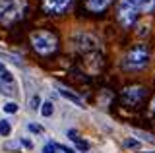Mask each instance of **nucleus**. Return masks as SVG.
Here are the masks:
<instances>
[{"instance_id":"obj_1","label":"nucleus","mask_w":155,"mask_h":153,"mask_svg":"<svg viewBox=\"0 0 155 153\" xmlns=\"http://www.w3.org/2000/svg\"><path fill=\"white\" fill-rule=\"evenodd\" d=\"M31 45L33 50L41 56H51L58 50V37L51 31H33L31 33Z\"/></svg>"},{"instance_id":"obj_2","label":"nucleus","mask_w":155,"mask_h":153,"mask_svg":"<svg viewBox=\"0 0 155 153\" xmlns=\"http://www.w3.org/2000/svg\"><path fill=\"white\" fill-rule=\"evenodd\" d=\"M149 64V49L145 45H136L126 52L122 60V68L126 72H140Z\"/></svg>"},{"instance_id":"obj_3","label":"nucleus","mask_w":155,"mask_h":153,"mask_svg":"<svg viewBox=\"0 0 155 153\" xmlns=\"http://www.w3.org/2000/svg\"><path fill=\"white\" fill-rule=\"evenodd\" d=\"M140 14V6L136 0H118V6H116V20L122 27H132L136 20H138Z\"/></svg>"},{"instance_id":"obj_4","label":"nucleus","mask_w":155,"mask_h":153,"mask_svg":"<svg viewBox=\"0 0 155 153\" xmlns=\"http://www.w3.org/2000/svg\"><path fill=\"white\" fill-rule=\"evenodd\" d=\"M23 2L21 0H0V23L12 25L23 16Z\"/></svg>"},{"instance_id":"obj_5","label":"nucleus","mask_w":155,"mask_h":153,"mask_svg":"<svg viewBox=\"0 0 155 153\" xmlns=\"http://www.w3.org/2000/svg\"><path fill=\"white\" fill-rule=\"evenodd\" d=\"M145 97H147V89L143 85H128L120 93V101L124 107H140Z\"/></svg>"},{"instance_id":"obj_6","label":"nucleus","mask_w":155,"mask_h":153,"mask_svg":"<svg viewBox=\"0 0 155 153\" xmlns=\"http://www.w3.org/2000/svg\"><path fill=\"white\" fill-rule=\"evenodd\" d=\"M74 43H76V47L84 52V54L93 52V50L99 49V41H97L93 35H89V33H80V35H76Z\"/></svg>"},{"instance_id":"obj_7","label":"nucleus","mask_w":155,"mask_h":153,"mask_svg":"<svg viewBox=\"0 0 155 153\" xmlns=\"http://www.w3.org/2000/svg\"><path fill=\"white\" fill-rule=\"evenodd\" d=\"M72 4V0H43V10L47 14H64L68 10V6Z\"/></svg>"},{"instance_id":"obj_8","label":"nucleus","mask_w":155,"mask_h":153,"mask_svg":"<svg viewBox=\"0 0 155 153\" xmlns=\"http://www.w3.org/2000/svg\"><path fill=\"white\" fill-rule=\"evenodd\" d=\"M84 66L87 68V72H89V66H93L91 74H95V72H99V70H101V66H103V56H101L97 50L87 52V54H85V60H84Z\"/></svg>"},{"instance_id":"obj_9","label":"nucleus","mask_w":155,"mask_h":153,"mask_svg":"<svg viewBox=\"0 0 155 153\" xmlns=\"http://www.w3.org/2000/svg\"><path fill=\"white\" fill-rule=\"evenodd\" d=\"M110 2H113V0H85V6H87L89 12L101 14V12H105L107 8L110 6Z\"/></svg>"},{"instance_id":"obj_10","label":"nucleus","mask_w":155,"mask_h":153,"mask_svg":"<svg viewBox=\"0 0 155 153\" xmlns=\"http://www.w3.org/2000/svg\"><path fill=\"white\" fill-rule=\"evenodd\" d=\"M18 91V87H16V82H0V93L2 95H8V97H14Z\"/></svg>"},{"instance_id":"obj_11","label":"nucleus","mask_w":155,"mask_h":153,"mask_svg":"<svg viewBox=\"0 0 155 153\" xmlns=\"http://www.w3.org/2000/svg\"><path fill=\"white\" fill-rule=\"evenodd\" d=\"M58 93H60V95H62V97H66V99H68V101H72V103H76V105H81V103H84V101H81V99H80V97H78V95H76V93H72V91H70V89H66V87H64V85H58Z\"/></svg>"},{"instance_id":"obj_12","label":"nucleus","mask_w":155,"mask_h":153,"mask_svg":"<svg viewBox=\"0 0 155 153\" xmlns=\"http://www.w3.org/2000/svg\"><path fill=\"white\" fill-rule=\"evenodd\" d=\"M140 6V12L143 14H151L155 10V0H136Z\"/></svg>"},{"instance_id":"obj_13","label":"nucleus","mask_w":155,"mask_h":153,"mask_svg":"<svg viewBox=\"0 0 155 153\" xmlns=\"http://www.w3.org/2000/svg\"><path fill=\"white\" fill-rule=\"evenodd\" d=\"M12 134V124H10L8 120H0V136H10Z\"/></svg>"},{"instance_id":"obj_14","label":"nucleus","mask_w":155,"mask_h":153,"mask_svg":"<svg viewBox=\"0 0 155 153\" xmlns=\"http://www.w3.org/2000/svg\"><path fill=\"white\" fill-rule=\"evenodd\" d=\"M19 147H21V140H10L4 143V149H8V151H18Z\"/></svg>"},{"instance_id":"obj_15","label":"nucleus","mask_w":155,"mask_h":153,"mask_svg":"<svg viewBox=\"0 0 155 153\" xmlns=\"http://www.w3.org/2000/svg\"><path fill=\"white\" fill-rule=\"evenodd\" d=\"M52 111H54V107H52V103H51V101L43 103V107H41V114H43V116H51Z\"/></svg>"},{"instance_id":"obj_16","label":"nucleus","mask_w":155,"mask_h":153,"mask_svg":"<svg viewBox=\"0 0 155 153\" xmlns=\"http://www.w3.org/2000/svg\"><path fill=\"white\" fill-rule=\"evenodd\" d=\"M134 136L142 138V140L149 142V143H155V136H151V134H147V132H140V130H136V132H134Z\"/></svg>"},{"instance_id":"obj_17","label":"nucleus","mask_w":155,"mask_h":153,"mask_svg":"<svg viewBox=\"0 0 155 153\" xmlns=\"http://www.w3.org/2000/svg\"><path fill=\"white\" fill-rule=\"evenodd\" d=\"M29 107H31L33 111H37L39 107H43V105H41V97H39V95H33V97L29 99Z\"/></svg>"},{"instance_id":"obj_18","label":"nucleus","mask_w":155,"mask_h":153,"mask_svg":"<svg viewBox=\"0 0 155 153\" xmlns=\"http://www.w3.org/2000/svg\"><path fill=\"white\" fill-rule=\"evenodd\" d=\"M2 109H4V112H10V114H12V112H18V105L16 103H6Z\"/></svg>"},{"instance_id":"obj_19","label":"nucleus","mask_w":155,"mask_h":153,"mask_svg":"<svg viewBox=\"0 0 155 153\" xmlns=\"http://www.w3.org/2000/svg\"><path fill=\"white\" fill-rule=\"evenodd\" d=\"M74 142H76L78 149H81V151H87V149H89V143L84 142V140H80V138H78V140H74Z\"/></svg>"},{"instance_id":"obj_20","label":"nucleus","mask_w":155,"mask_h":153,"mask_svg":"<svg viewBox=\"0 0 155 153\" xmlns=\"http://www.w3.org/2000/svg\"><path fill=\"white\" fill-rule=\"evenodd\" d=\"M124 145H126V147H130V149H138V147H140V142L130 138V140H126V142H124Z\"/></svg>"},{"instance_id":"obj_21","label":"nucleus","mask_w":155,"mask_h":153,"mask_svg":"<svg viewBox=\"0 0 155 153\" xmlns=\"http://www.w3.org/2000/svg\"><path fill=\"white\" fill-rule=\"evenodd\" d=\"M54 151H56V143H47L43 147V153H54Z\"/></svg>"},{"instance_id":"obj_22","label":"nucleus","mask_w":155,"mask_h":153,"mask_svg":"<svg viewBox=\"0 0 155 153\" xmlns=\"http://www.w3.org/2000/svg\"><path fill=\"white\" fill-rule=\"evenodd\" d=\"M29 130L35 132V134H41L43 132V126H39V124H29Z\"/></svg>"},{"instance_id":"obj_23","label":"nucleus","mask_w":155,"mask_h":153,"mask_svg":"<svg viewBox=\"0 0 155 153\" xmlns=\"http://www.w3.org/2000/svg\"><path fill=\"white\" fill-rule=\"evenodd\" d=\"M56 149H60V151H64V153H76L72 147H68V145H58V143H56Z\"/></svg>"},{"instance_id":"obj_24","label":"nucleus","mask_w":155,"mask_h":153,"mask_svg":"<svg viewBox=\"0 0 155 153\" xmlns=\"http://www.w3.org/2000/svg\"><path fill=\"white\" fill-rule=\"evenodd\" d=\"M0 76H2V82H12V74H10V72H2V74H0Z\"/></svg>"},{"instance_id":"obj_25","label":"nucleus","mask_w":155,"mask_h":153,"mask_svg":"<svg viewBox=\"0 0 155 153\" xmlns=\"http://www.w3.org/2000/svg\"><path fill=\"white\" fill-rule=\"evenodd\" d=\"M0 56H8V58H12L14 62H16V64H19V60L16 58V56H10V54H8V52H6V50H2V49H0Z\"/></svg>"},{"instance_id":"obj_26","label":"nucleus","mask_w":155,"mask_h":153,"mask_svg":"<svg viewBox=\"0 0 155 153\" xmlns=\"http://www.w3.org/2000/svg\"><path fill=\"white\" fill-rule=\"evenodd\" d=\"M21 145H23V147H27V149H31V147H33V143L29 142V140H23V138H21Z\"/></svg>"},{"instance_id":"obj_27","label":"nucleus","mask_w":155,"mask_h":153,"mask_svg":"<svg viewBox=\"0 0 155 153\" xmlns=\"http://www.w3.org/2000/svg\"><path fill=\"white\" fill-rule=\"evenodd\" d=\"M151 112L155 114V99H153V101H151Z\"/></svg>"},{"instance_id":"obj_28","label":"nucleus","mask_w":155,"mask_h":153,"mask_svg":"<svg viewBox=\"0 0 155 153\" xmlns=\"http://www.w3.org/2000/svg\"><path fill=\"white\" fill-rule=\"evenodd\" d=\"M2 72H6V68H4V64L0 62V74H2Z\"/></svg>"},{"instance_id":"obj_29","label":"nucleus","mask_w":155,"mask_h":153,"mask_svg":"<svg viewBox=\"0 0 155 153\" xmlns=\"http://www.w3.org/2000/svg\"><path fill=\"white\" fill-rule=\"evenodd\" d=\"M145 153H155V151H145Z\"/></svg>"}]
</instances>
